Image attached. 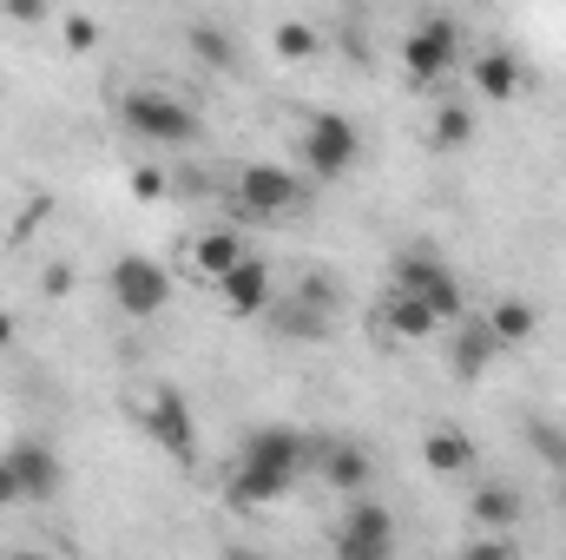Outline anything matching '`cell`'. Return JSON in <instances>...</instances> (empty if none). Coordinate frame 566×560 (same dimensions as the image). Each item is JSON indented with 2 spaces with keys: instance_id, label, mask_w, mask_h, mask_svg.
Returning <instances> with one entry per match:
<instances>
[{
  "instance_id": "cell-1",
  "label": "cell",
  "mask_w": 566,
  "mask_h": 560,
  "mask_svg": "<svg viewBox=\"0 0 566 560\" xmlns=\"http://www.w3.org/2000/svg\"><path fill=\"white\" fill-rule=\"evenodd\" d=\"M310 468V435L283 428V422H264L244 435L238 448V468L224 475V501L231 508H264V501H283L296 488V475Z\"/></svg>"
},
{
  "instance_id": "cell-2",
  "label": "cell",
  "mask_w": 566,
  "mask_h": 560,
  "mask_svg": "<svg viewBox=\"0 0 566 560\" xmlns=\"http://www.w3.org/2000/svg\"><path fill=\"white\" fill-rule=\"evenodd\" d=\"M113 120L133 133V139H151V145H191L198 139V113L158 86H126L113 100Z\"/></svg>"
},
{
  "instance_id": "cell-3",
  "label": "cell",
  "mask_w": 566,
  "mask_h": 560,
  "mask_svg": "<svg viewBox=\"0 0 566 560\" xmlns=\"http://www.w3.org/2000/svg\"><path fill=\"white\" fill-rule=\"evenodd\" d=\"M303 205V185H296V172H283L271 158H258V165H238V178H231V211L238 218H251V225H271L283 211H296Z\"/></svg>"
},
{
  "instance_id": "cell-4",
  "label": "cell",
  "mask_w": 566,
  "mask_h": 560,
  "mask_svg": "<svg viewBox=\"0 0 566 560\" xmlns=\"http://www.w3.org/2000/svg\"><path fill=\"white\" fill-rule=\"evenodd\" d=\"M303 165H310V178L316 185H336V178H349L356 172V152H363V139H356V126L343 120V113H310V126H303Z\"/></svg>"
},
{
  "instance_id": "cell-5",
  "label": "cell",
  "mask_w": 566,
  "mask_h": 560,
  "mask_svg": "<svg viewBox=\"0 0 566 560\" xmlns=\"http://www.w3.org/2000/svg\"><path fill=\"white\" fill-rule=\"evenodd\" d=\"M106 290H113V303H119L126 317H158V310L171 303V271H165L158 258H139V251H126V258H113V271H106Z\"/></svg>"
},
{
  "instance_id": "cell-6",
  "label": "cell",
  "mask_w": 566,
  "mask_h": 560,
  "mask_svg": "<svg viewBox=\"0 0 566 560\" xmlns=\"http://www.w3.org/2000/svg\"><path fill=\"white\" fill-rule=\"evenodd\" d=\"M396 290H416L441 323H454V317H461V278H454L434 251H422V245H409V251L396 258Z\"/></svg>"
},
{
  "instance_id": "cell-7",
  "label": "cell",
  "mask_w": 566,
  "mask_h": 560,
  "mask_svg": "<svg viewBox=\"0 0 566 560\" xmlns=\"http://www.w3.org/2000/svg\"><path fill=\"white\" fill-rule=\"evenodd\" d=\"M336 554L343 560H389L396 554V521H389V508L349 495V508H343V521H336Z\"/></svg>"
},
{
  "instance_id": "cell-8",
  "label": "cell",
  "mask_w": 566,
  "mask_h": 560,
  "mask_svg": "<svg viewBox=\"0 0 566 560\" xmlns=\"http://www.w3.org/2000/svg\"><path fill=\"white\" fill-rule=\"evenodd\" d=\"M454 66H461V33H454L448 20H422V27L402 40V73H409L416 86H441Z\"/></svg>"
},
{
  "instance_id": "cell-9",
  "label": "cell",
  "mask_w": 566,
  "mask_h": 560,
  "mask_svg": "<svg viewBox=\"0 0 566 560\" xmlns=\"http://www.w3.org/2000/svg\"><path fill=\"white\" fill-rule=\"evenodd\" d=\"M211 290H218V303L231 310V317H271V303H277V278H271V265L264 258H238L224 278H211Z\"/></svg>"
},
{
  "instance_id": "cell-10",
  "label": "cell",
  "mask_w": 566,
  "mask_h": 560,
  "mask_svg": "<svg viewBox=\"0 0 566 560\" xmlns=\"http://www.w3.org/2000/svg\"><path fill=\"white\" fill-rule=\"evenodd\" d=\"M145 435H151L165 455H178V462L198 455V422H191V403H185L178 390H151V396H145Z\"/></svg>"
},
{
  "instance_id": "cell-11",
  "label": "cell",
  "mask_w": 566,
  "mask_h": 560,
  "mask_svg": "<svg viewBox=\"0 0 566 560\" xmlns=\"http://www.w3.org/2000/svg\"><path fill=\"white\" fill-rule=\"evenodd\" d=\"M7 462H13V475H20L27 501H53V495H60V481H66V462H60V455H53V442H40V435L7 442Z\"/></svg>"
},
{
  "instance_id": "cell-12",
  "label": "cell",
  "mask_w": 566,
  "mask_h": 560,
  "mask_svg": "<svg viewBox=\"0 0 566 560\" xmlns=\"http://www.w3.org/2000/svg\"><path fill=\"white\" fill-rule=\"evenodd\" d=\"M310 462L323 468V481L336 495H363L369 488V455L356 442H310Z\"/></svg>"
},
{
  "instance_id": "cell-13",
  "label": "cell",
  "mask_w": 566,
  "mask_h": 560,
  "mask_svg": "<svg viewBox=\"0 0 566 560\" xmlns=\"http://www.w3.org/2000/svg\"><path fill=\"white\" fill-rule=\"evenodd\" d=\"M501 350H507V343L494 336V323H488V317H468L461 336H454V376H461V383H481Z\"/></svg>"
},
{
  "instance_id": "cell-14",
  "label": "cell",
  "mask_w": 566,
  "mask_h": 560,
  "mask_svg": "<svg viewBox=\"0 0 566 560\" xmlns=\"http://www.w3.org/2000/svg\"><path fill=\"white\" fill-rule=\"evenodd\" d=\"M382 323H389V336H402V343H422V336H434V330H441V317L428 310L422 297H416V290H396V283H389Z\"/></svg>"
},
{
  "instance_id": "cell-15",
  "label": "cell",
  "mask_w": 566,
  "mask_h": 560,
  "mask_svg": "<svg viewBox=\"0 0 566 560\" xmlns=\"http://www.w3.org/2000/svg\"><path fill=\"white\" fill-rule=\"evenodd\" d=\"M521 80H527V73H521V60H514V53H501V46L474 60V93H481V100H521Z\"/></svg>"
},
{
  "instance_id": "cell-16",
  "label": "cell",
  "mask_w": 566,
  "mask_h": 560,
  "mask_svg": "<svg viewBox=\"0 0 566 560\" xmlns=\"http://www.w3.org/2000/svg\"><path fill=\"white\" fill-rule=\"evenodd\" d=\"M238 258H244V238H238L231 225H218V231H198V238H191V265H198V278H224Z\"/></svg>"
},
{
  "instance_id": "cell-17",
  "label": "cell",
  "mask_w": 566,
  "mask_h": 560,
  "mask_svg": "<svg viewBox=\"0 0 566 560\" xmlns=\"http://www.w3.org/2000/svg\"><path fill=\"white\" fill-rule=\"evenodd\" d=\"M422 462L434 468V475H468V468H474V442H468L461 428H428Z\"/></svg>"
},
{
  "instance_id": "cell-18",
  "label": "cell",
  "mask_w": 566,
  "mask_h": 560,
  "mask_svg": "<svg viewBox=\"0 0 566 560\" xmlns=\"http://www.w3.org/2000/svg\"><path fill=\"white\" fill-rule=\"evenodd\" d=\"M488 323H494V336H501L507 350H521V343H527V336L541 330V317H534V303H527V297H494Z\"/></svg>"
},
{
  "instance_id": "cell-19",
  "label": "cell",
  "mask_w": 566,
  "mask_h": 560,
  "mask_svg": "<svg viewBox=\"0 0 566 560\" xmlns=\"http://www.w3.org/2000/svg\"><path fill=\"white\" fill-rule=\"evenodd\" d=\"M468 139H474V113H468V106H454V100H441V106H434V120H428V145L461 152Z\"/></svg>"
},
{
  "instance_id": "cell-20",
  "label": "cell",
  "mask_w": 566,
  "mask_h": 560,
  "mask_svg": "<svg viewBox=\"0 0 566 560\" xmlns=\"http://www.w3.org/2000/svg\"><path fill=\"white\" fill-rule=\"evenodd\" d=\"M474 521H488V528H514L521 521V495L514 488H474Z\"/></svg>"
},
{
  "instance_id": "cell-21",
  "label": "cell",
  "mask_w": 566,
  "mask_h": 560,
  "mask_svg": "<svg viewBox=\"0 0 566 560\" xmlns=\"http://www.w3.org/2000/svg\"><path fill=\"white\" fill-rule=\"evenodd\" d=\"M185 40H191V53H198L205 66H238V46H231V33H218L211 20H198Z\"/></svg>"
},
{
  "instance_id": "cell-22",
  "label": "cell",
  "mask_w": 566,
  "mask_h": 560,
  "mask_svg": "<svg viewBox=\"0 0 566 560\" xmlns=\"http://www.w3.org/2000/svg\"><path fill=\"white\" fill-rule=\"evenodd\" d=\"M271 46H277V60H310L316 53V27L310 20H283L277 33H271Z\"/></svg>"
},
{
  "instance_id": "cell-23",
  "label": "cell",
  "mask_w": 566,
  "mask_h": 560,
  "mask_svg": "<svg viewBox=\"0 0 566 560\" xmlns=\"http://www.w3.org/2000/svg\"><path fill=\"white\" fill-rule=\"evenodd\" d=\"M66 46L73 53H93L99 46V20L93 13H66Z\"/></svg>"
},
{
  "instance_id": "cell-24",
  "label": "cell",
  "mask_w": 566,
  "mask_h": 560,
  "mask_svg": "<svg viewBox=\"0 0 566 560\" xmlns=\"http://www.w3.org/2000/svg\"><path fill=\"white\" fill-rule=\"evenodd\" d=\"M126 185H133V198H145V205L171 191V178H165V172H151V165H133V178H126Z\"/></svg>"
},
{
  "instance_id": "cell-25",
  "label": "cell",
  "mask_w": 566,
  "mask_h": 560,
  "mask_svg": "<svg viewBox=\"0 0 566 560\" xmlns=\"http://www.w3.org/2000/svg\"><path fill=\"white\" fill-rule=\"evenodd\" d=\"M27 501V488H20V475H13V462L0 455V508H20Z\"/></svg>"
},
{
  "instance_id": "cell-26",
  "label": "cell",
  "mask_w": 566,
  "mask_h": 560,
  "mask_svg": "<svg viewBox=\"0 0 566 560\" xmlns=\"http://www.w3.org/2000/svg\"><path fill=\"white\" fill-rule=\"evenodd\" d=\"M0 7H7L13 20H27V27H33V20H46V0H0Z\"/></svg>"
},
{
  "instance_id": "cell-27",
  "label": "cell",
  "mask_w": 566,
  "mask_h": 560,
  "mask_svg": "<svg viewBox=\"0 0 566 560\" xmlns=\"http://www.w3.org/2000/svg\"><path fill=\"white\" fill-rule=\"evenodd\" d=\"M13 336H20V317H13V310H0V350H13Z\"/></svg>"
},
{
  "instance_id": "cell-28",
  "label": "cell",
  "mask_w": 566,
  "mask_h": 560,
  "mask_svg": "<svg viewBox=\"0 0 566 560\" xmlns=\"http://www.w3.org/2000/svg\"><path fill=\"white\" fill-rule=\"evenodd\" d=\"M66 283H73V271H66V265H53V271H46V297H60Z\"/></svg>"
},
{
  "instance_id": "cell-29",
  "label": "cell",
  "mask_w": 566,
  "mask_h": 560,
  "mask_svg": "<svg viewBox=\"0 0 566 560\" xmlns=\"http://www.w3.org/2000/svg\"><path fill=\"white\" fill-rule=\"evenodd\" d=\"M560 508H566V481H560Z\"/></svg>"
}]
</instances>
